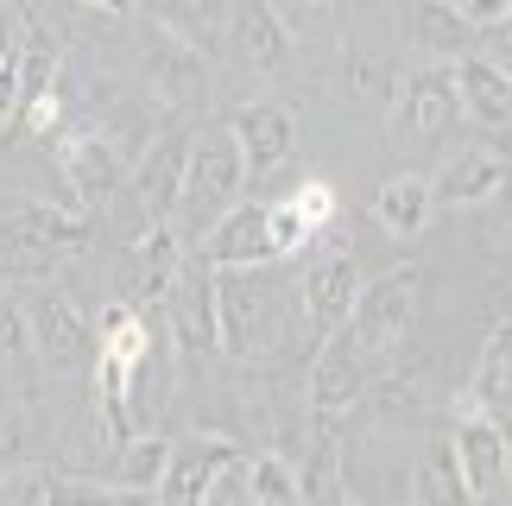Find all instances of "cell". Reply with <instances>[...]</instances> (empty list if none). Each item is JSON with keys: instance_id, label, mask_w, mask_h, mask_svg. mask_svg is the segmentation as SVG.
Returning a JSON list of instances; mask_svg holds the SVG:
<instances>
[{"instance_id": "obj_1", "label": "cell", "mask_w": 512, "mask_h": 506, "mask_svg": "<svg viewBox=\"0 0 512 506\" xmlns=\"http://www.w3.org/2000/svg\"><path fill=\"white\" fill-rule=\"evenodd\" d=\"M285 317L291 304L272 266H215V348L222 355H266L285 336Z\"/></svg>"}, {"instance_id": "obj_2", "label": "cell", "mask_w": 512, "mask_h": 506, "mask_svg": "<svg viewBox=\"0 0 512 506\" xmlns=\"http://www.w3.org/2000/svg\"><path fill=\"white\" fill-rule=\"evenodd\" d=\"M247 190V159H241V140H234L228 121H209L190 133V165H184V197H177V216L190 228H209L222 209L241 203Z\"/></svg>"}, {"instance_id": "obj_3", "label": "cell", "mask_w": 512, "mask_h": 506, "mask_svg": "<svg viewBox=\"0 0 512 506\" xmlns=\"http://www.w3.org/2000/svg\"><path fill=\"white\" fill-rule=\"evenodd\" d=\"M418 298H424V266L418 260H405V266H392L380 272V279H367L361 285V298H354L348 310V336L367 348L373 361H392L399 348L411 342V323H418Z\"/></svg>"}, {"instance_id": "obj_4", "label": "cell", "mask_w": 512, "mask_h": 506, "mask_svg": "<svg viewBox=\"0 0 512 506\" xmlns=\"http://www.w3.org/2000/svg\"><path fill=\"white\" fill-rule=\"evenodd\" d=\"M89 241L83 209H57V203H19L0 222V272H51L57 260H70Z\"/></svg>"}, {"instance_id": "obj_5", "label": "cell", "mask_w": 512, "mask_h": 506, "mask_svg": "<svg viewBox=\"0 0 512 506\" xmlns=\"http://www.w3.org/2000/svg\"><path fill=\"white\" fill-rule=\"evenodd\" d=\"M184 165H190V127L171 121L146 140L127 178V228L140 235L152 222H177V197H184Z\"/></svg>"}, {"instance_id": "obj_6", "label": "cell", "mask_w": 512, "mask_h": 506, "mask_svg": "<svg viewBox=\"0 0 512 506\" xmlns=\"http://www.w3.org/2000/svg\"><path fill=\"white\" fill-rule=\"evenodd\" d=\"M373 374H380V361H373L348 329H329L317 342V355H310V380H304V399H310V412H317V424H342V418L361 412Z\"/></svg>"}, {"instance_id": "obj_7", "label": "cell", "mask_w": 512, "mask_h": 506, "mask_svg": "<svg viewBox=\"0 0 512 506\" xmlns=\"http://www.w3.org/2000/svg\"><path fill=\"white\" fill-rule=\"evenodd\" d=\"M449 443H456V462H462V481L475 506L500 500L512 488V431L500 412H487L475 399H456V418H449Z\"/></svg>"}, {"instance_id": "obj_8", "label": "cell", "mask_w": 512, "mask_h": 506, "mask_svg": "<svg viewBox=\"0 0 512 506\" xmlns=\"http://www.w3.org/2000/svg\"><path fill=\"white\" fill-rule=\"evenodd\" d=\"M456 121H462L456 64H418V70H405V83L392 89V140L437 146V140H449V127H456Z\"/></svg>"}, {"instance_id": "obj_9", "label": "cell", "mask_w": 512, "mask_h": 506, "mask_svg": "<svg viewBox=\"0 0 512 506\" xmlns=\"http://www.w3.org/2000/svg\"><path fill=\"white\" fill-rule=\"evenodd\" d=\"M51 146H57V171H64V184H70L76 209L108 203L114 190H121V178H127V159H133V152H127L121 140H114L108 127H95V121L64 127Z\"/></svg>"}, {"instance_id": "obj_10", "label": "cell", "mask_w": 512, "mask_h": 506, "mask_svg": "<svg viewBox=\"0 0 512 506\" xmlns=\"http://www.w3.org/2000/svg\"><path fill=\"white\" fill-rule=\"evenodd\" d=\"M190 260V241H184V228L177 222H152L140 228V235L127 241L121 253V266H114V304H165V291L177 279V266Z\"/></svg>"}, {"instance_id": "obj_11", "label": "cell", "mask_w": 512, "mask_h": 506, "mask_svg": "<svg viewBox=\"0 0 512 506\" xmlns=\"http://www.w3.org/2000/svg\"><path fill=\"white\" fill-rule=\"evenodd\" d=\"M26 323H32V361L45 374H76L95 361V323L70 291H38L26 304Z\"/></svg>"}, {"instance_id": "obj_12", "label": "cell", "mask_w": 512, "mask_h": 506, "mask_svg": "<svg viewBox=\"0 0 512 506\" xmlns=\"http://www.w3.org/2000/svg\"><path fill=\"white\" fill-rule=\"evenodd\" d=\"M222 51L253 76H279V70H291V57H298V38L285 32V19L272 13V0H228Z\"/></svg>"}, {"instance_id": "obj_13", "label": "cell", "mask_w": 512, "mask_h": 506, "mask_svg": "<svg viewBox=\"0 0 512 506\" xmlns=\"http://www.w3.org/2000/svg\"><path fill=\"white\" fill-rule=\"evenodd\" d=\"M165 323L177 355H215V266L203 253L177 266V279L165 291Z\"/></svg>"}, {"instance_id": "obj_14", "label": "cell", "mask_w": 512, "mask_h": 506, "mask_svg": "<svg viewBox=\"0 0 512 506\" xmlns=\"http://www.w3.org/2000/svg\"><path fill=\"white\" fill-rule=\"evenodd\" d=\"M234 140H241V159H247V184L260 178H279L291 165V152H298V114L285 102H253L234 114Z\"/></svg>"}, {"instance_id": "obj_15", "label": "cell", "mask_w": 512, "mask_h": 506, "mask_svg": "<svg viewBox=\"0 0 512 506\" xmlns=\"http://www.w3.org/2000/svg\"><path fill=\"white\" fill-rule=\"evenodd\" d=\"M234 456H241V450H234L228 437H209V431L171 443V462H165L152 500H159V506H203L209 500V481L222 475V462H234Z\"/></svg>"}, {"instance_id": "obj_16", "label": "cell", "mask_w": 512, "mask_h": 506, "mask_svg": "<svg viewBox=\"0 0 512 506\" xmlns=\"http://www.w3.org/2000/svg\"><path fill=\"white\" fill-rule=\"evenodd\" d=\"M354 298H361V266H354V253H323V260L304 266L298 279V304H304V323L329 336V329L348 323Z\"/></svg>"}, {"instance_id": "obj_17", "label": "cell", "mask_w": 512, "mask_h": 506, "mask_svg": "<svg viewBox=\"0 0 512 506\" xmlns=\"http://www.w3.org/2000/svg\"><path fill=\"white\" fill-rule=\"evenodd\" d=\"M209 266H272V203H234L203 228Z\"/></svg>"}, {"instance_id": "obj_18", "label": "cell", "mask_w": 512, "mask_h": 506, "mask_svg": "<svg viewBox=\"0 0 512 506\" xmlns=\"http://www.w3.org/2000/svg\"><path fill=\"white\" fill-rule=\"evenodd\" d=\"M405 500L411 506H475L462 481V462H456V443H449V424H430L418 456H411V475H405Z\"/></svg>"}, {"instance_id": "obj_19", "label": "cell", "mask_w": 512, "mask_h": 506, "mask_svg": "<svg viewBox=\"0 0 512 506\" xmlns=\"http://www.w3.org/2000/svg\"><path fill=\"white\" fill-rule=\"evenodd\" d=\"M146 89H152V102H165L177 114L203 108L209 102V57L177 45L171 32H159V51H152V64H146Z\"/></svg>"}, {"instance_id": "obj_20", "label": "cell", "mask_w": 512, "mask_h": 506, "mask_svg": "<svg viewBox=\"0 0 512 506\" xmlns=\"http://www.w3.org/2000/svg\"><path fill=\"white\" fill-rule=\"evenodd\" d=\"M405 38L411 51H424V64H456V57L475 51V26L462 19L456 0H411L405 7Z\"/></svg>"}, {"instance_id": "obj_21", "label": "cell", "mask_w": 512, "mask_h": 506, "mask_svg": "<svg viewBox=\"0 0 512 506\" xmlns=\"http://www.w3.org/2000/svg\"><path fill=\"white\" fill-rule=\"evenodd\" d=\"M500 184H506V159L494 146H468V152H456V159L437 171L430 197L449 203V209H481V203L500 197Z\"/></svg>"}, {"instance_id": "obj_22", "label": "cell", "mask_w": 512, "mask_h": 506, "mask_svg": "<svg viewBox=\"0 0 512 506\" xmlns=\"http://www.w3.org/2000/svg\"><path fill=\"white\" fill-rule=\"evenodd\" d=\"M430 216H437L430 178H418V171H386L380 190H373V222H380L392 241H418L430 228Z\"/></svg>"}, {"instance_id": "obj_23", "label": "cell", "mask_w": 512, "mask_h": 506, "mask_svg": "<svg viewBox=\"0 0 512 506\" xmlns=\"http://www.w3.org/2000/svg\"><path fill=\"white\" fill-rule=\"evenodd\" d=\"M456 95H462V114L481 127H506L512 121V76L500 64H487L481 51L456 57Z\"/></svg>"}, {"instance_id": "obj_24", "label": "cell", "mask_w": 512, "mask_h": 506, "mask_svg": "<svg viewBox=\"0 0 512 506\" xmlns=\"http://www.w3.org/2000/svg\"><path fill=\"white\" fill-rule=\"evenodd\" d=\"M152 26L171 32L177 45L215 57L222 51V26H228V0H152Z\"/></svg>"}, {"instance_id": "obj_25", "label": "cell", "mask_w": 512, "mask_h": 506, "mask_svg": "<svg viewBox=\"0 0 512 506\" xmlns=\"http://www.w3.org/2000/svg\"><path fill=\"white\" fill-rule=\"evenodd\" d=\"M462 399L487 405V412H506V405H512V323H494V336L481 342L475 380H468Z\"/></svg>"}, {"instance_id": "obj_26", "label": "cell", "mask_w": 512, "mask_h": 506, "mask_svg": "<svg viewBox=\"0 0 512 506\" xmlns=\"http://www.w3.org/2000/svg\"><path fill=\"white\" fill-rule=\"evenodd\" d=\"M272 13L285 19V32L298 38V45H336L348 0H272Z\"/></svg>"}, {"instance_id": "obj_27", "label": "cell", "mask_w": 512, "mask_h": 506, "mask_svg": "<svg viewBox=\"0 0 512 506\" xmlns=\"http://www.w3.org/2000/svg\"><path fill=\"white\" fill-rule=\"evenodd\" d=\"M279 203L291 209V222L310 235V247H317L329 228L342 222V190L329 184V178H298V190H291V197H279Z\"/></svg>"}, {"instance_id": "obj_28", "label": "cell", "mask_w": 512, "mask_h": 506, "mask_svg": "<svg viewBox=\"0 0 512 506\" xmlns=\"http://www.w3.org/2000/svg\"><path fill=\"white\" fill-rule=\"evenodd\" d=\"M114 481L121 488H159V475H165V462H171V437H159V431H140V437H127V443H114Z\"/></svg>"}, {"instance_id": "obj_29", "label": "cell", "mask_w": 512, "mask_h": 506, "mask_svg": "<svg viewBox=\"0 0 512 506\" xmlns=\"http://www.w3.org/2000/svg\"><path fill=\"white\" fill-rule=\"evenodd\" d=\"M247 481H253V500H260V506H298L304 500L298 462H291V456H253L247 462Z\"/></svg>"}, {"instance_id": "obj_30", "label": "cell", "mask_w": 512, "mask_h": 506, "mask_svg": "<svg viewBox=\"0 0 512 506\" xmlns=\"http://www.w3.org/2000/svg\"><path fill=\"white\" fill-rule=\"evenodd\" d=\"M32 462V412L26 399H0V475Z\"/></svg>"}, {"instance_id": "obj_31", "label": "cell", "mask_w": 512, "mask_h": 506, "mask_svg": "<svg viewBox=\"0 0 512 506\" xmlns=\"http://www.w3.org/2000/svg\"><path fill=\"white\" fill-rule=\"evenodd\" d=\"M0 367L7 374H26L32 367V323L19 298H0Z\"/></svg>"}, {"instance_id": "obj_32", "label": "cell", "mask_w": 512, "mask_h": 506, "mask_svg": "<svg viewBox=\"0 0 512 506\" xmlns=\"http://www.w3.org/2000/svg\"><path fill=\"white\" fill-rule=\"evenodd\" d=\"M475 51L487 57V64H500V70L512 76V13L500 19V26H487V32L475 38Z\"/></svg>"}, {"instance_id": "obj_33", "label": "cell", "mask_w": 512, "mask_h": 506, "mask_svg": "<svg viewBox=\"0 0 512 506\" xmlns=\"http://www.w3.org/2000/svg\"><path fill=\"white\" fill-rule=\"evenodd\" d=\"M13 114H19V45L0 57V127H13Z\"/></svg>"}, {"instance_id": "obj_34", "label": "cell", "mask_w": 512, "mask_h": 506, "mask_svg": "<svg viewBox=\"0 0 512 506\" xmlns=\"http://www.w3.org/2000/svg\"><path fill=\"white\" fill-rule=\"evenodd\" d=\"M456 7H462V19L475 32H487V26H500V19L512 13V0H456Z\"/></svg>"}, {"instance_id": "obj_35", "label": "cell", "mask_w": 512, "mask_h": 506, "mask_svg": "<svg viewBox=\"0 0 512 506\" xmlns=\"http://www.w3.org/2000/svg\"><path fill=\"white\" fill-rule=\"evenodd\" d=\"M487 298H494V323H512V266H506V279L487 291Z\"/></svg>"}, {"instance_id": "obj_36", "label": "cell", "mask_w": 512, "mask_h": 506, "mask_svg": "<svg viewBox=\"0 0 512 506\" xmlns=\"http://www.w3.org/2000/svg\"><path fill=\"white\" fill-rule=\"evenodd\" d=\"M494 209H500V247L512 253V184H500V197H494Z\"/></svg>"}, {"instance_id": "obj_37", "label": "cell", "mask_w": 512, "mask_h": 506, "mask_svg": "<svg viewBox=\"0 0 512 506\" xmlns=\"http://www.w3.org/2000/svg\"><path fill=\"white\" fill-rule=\"evenodd\" d=\"M13 45H19V32H13V19H7V13H0V57H7Z\"/></svg>"}, {"instance_id": "obj_38", "label": "cell", "mask_w": 512, "mask_h": 506, "mask_svg": "<svg viewBox=\"0 0 512 506\" xmlns=\"http://www.w3.org/2000/svg\"><path fill=\"white\" fill-rule=\"evenodd\" d=\"M323 506H367V500H354V494H342V488H336V494H329Z\"/></svg>"}, {"instance_id": "obj_39", "label": "cell", "mask_w": 512, "mask_h": 506, "mask_svg": "<svg viewBox=\"0 0 512 506\" xmlns=\"http://www.w3.org/2000/svg\"><path fill=\"white\" fill-rule=\"evenodd\" d=\"M133 7V0H108V13H127Z\"/></svg>"}, {"instance_id": "obj_40", "label": "cell", "mask_w": 512, "mask_h": 506, "mask_svg": "<svg viewBox=\"0 0 512 506\" xmlns=\"http://www.w3.org/2000/svg\"><path fill=\"white\" fill-rule=\"evenodd\" d=\"M0 506H7V488H0Z\"/></svg>"}]
</instances>
